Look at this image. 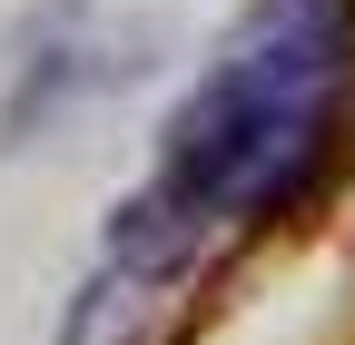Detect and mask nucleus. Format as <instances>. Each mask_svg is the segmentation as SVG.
I'll use <instances>...</instances> for the list:
<instances>
[{
    "mask_svg": "<svg viewBox=\"0 0 355 345\" xmlns=\"http://www.w3.org/2000/svg\"><path fill=\"white\" fill-rule=\"evenodd\" d=\"M345 60H355V0H257L217 39L198 89L178 99L148 197L178 207L198 237L286 207L326 158Z\"/></svg>",
    "mask_w": 355,
    "mask_h": 345,
    "instance_id": "1",
    "label": "nucleus"
},
{
    "mask_svg": "<svg viewBox=\"0 0 355 345\" xmlns=\"http://www.w3.org/2000/svg\"><path fill=\"white\" fill-rule=\"evenodd\" d=\"M158 316H168V286L119 276L109 256H99V276L69 296V316H60L50 345H158Z\"/></svg>",
    "mask_w": 355,
    "mask_h": 345,
    "instance_id": "2",
    "label": "nucleus"
}]
</instances>
